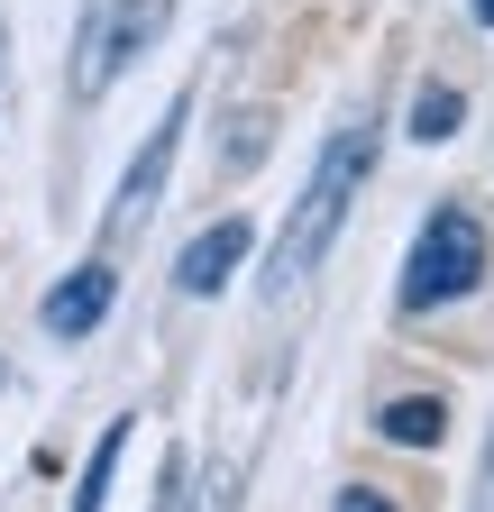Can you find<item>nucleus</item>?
<instances>
[{"label":"nucleus","instance_id":"obj_5","mask_svg":"<svg viewBox=\"0 0 494 512\" xmlns=\"http://www.w3.org/2000/svg\"><path fill=\"white\" fill-rule=\"evenodd\" d=\"M110 302H119V266H110V256H83V266H74L65 284H46V302H37V330H46L55 348H74V339H92L101 320H110Z\"/></svg>","mask_w":494,"mask_h":512},{"label":"nucleus","instance_id":"obj_14","mask_svg":"<svg viewBox=\"0 0 494 512\" xmlns=\"http://www.w3.org/2000/svg\"><path fill=\"white\" fill-rule=\"evenodd\" d=\"M0 384H10V366H0Z\"/></svg>","mask_w":494,"mask_h":512},{"label":"nucleus","instance_id":"obj_8","mask_svg":"<svg viewBox=\"0 0 494 512\" xmlns=\"http://www.w3.org/2000/svg\"><path fill=\"white\" fill-rule=\"evenodd\" d=\"M129 439H138V421H110V430L92 439V458H83V476H74V512H101V503H110L119 458H129Z\"/></svg>","mask_w":494,"mask_h":512},{"label":"nucleus","instance_id":"obj_3","mask_svg":"<svg viewBox=\"0 0 494 512\" xmlns=\"http://www.w3.org/2000/svg\"><path fill=\"white\" fill-rule=\"evenodd\" d=\"M174 28V0H101L83 19V55H74V101H101L129 64Z\"/></svg>","mask_w":494,"mask_h":512},{"label":"nucleus","instance_id":"obj_1","mask_svg":"<svg viewBox=\"0 0 494 512\" xmlns=\"http://www.w3.org/2000/svg\"><path fill=\"white\" fill-rule=\"evenodd\" d=\"M366 165H376V119H339L330 138H321V156H312V174H302V192H293V211H284V229H275V266H266V302H284V293H302L312 284V266L339 247V220H348V202H357V183H366Z\"/></svg>","mask_w":494,"mask_h":512},{"label":"nucleus","instance_id":"obj_6","mask_svg":"<svg viewBox=\"0 0 494 512\" xmlns=\"http://www.w3.org/2000/svg\"><path fill=\"white\" fill-rule=\"evenodd\" d=\"M247 247H257V229H247L238 211L229 220H211L202 238H183V256H174V293L183 302H202V293H220L238 266H247Z\"/></svg>","mask_w":494,"mask_h":512},{"label":"nucleus","instance_id":"obj_11","mask_svg":"<svg viewBox=\"0 0 494 512\" xmlns=\"http://www.w3.org/2000/svg\"><path fill=\"white\" fill-rule=\"evenodd\" d=\"M330 512H403V503H394V494H376V485H339V503H330Z\"/></svg>","mask_w":494,"mask_h":512},{"label":"nucleus","instance_id":"obj_9","mask_svg":"<svg viewBox=\"0 0 494 512\" xmlns=\"http://www.w3.org/2000/svg\"><path fill=\"white\" fill-rule=\"evenodd\" d=\"M403 128H412L421 147H449L458 128H467V92H458V83H421V92H412V119H403Z\"/></svg>","mask_w":494,"mask_h":512},{"label":"nucleus","instance_id":"obj_10","mask_svg":"<svg viewBox=\"0 0 494 512\" xmlns=\"http://www.w3.org/2000/svg\"><path fill=\"white\" fill-rule=\"evenodd\" d=\"M266 138H275V110H238V128H229V147H220V165H229V174H247V165L266 156Z\"/></svg>","mask_w":494,"mask_h":512},{"label":"nucleus","instance_id":"obj_12","mask_svg":"<svg viewBox=\"0 0 494 512\" xmlns=\"http://www.w3.org/2000/svg\"><path fill=\"white\" fill-rule=\"evenodd\" d=\"M229 503H238V485H229V476H211V494H202L193 512H229Z\"/></svg>","mask_w":494,"mask_h":512},{"label":"nucleus","instance_id":"obj_7","mask_svg":"<svg viewBox=\"0 0 494 512\" xmlns=\"http://www.w3.org/2000/svg\"><path fill=\"white\" fill-rule=\"evenodd\" d=\"M376 439H394V448H440L449 439V403L440 394H394L376 412Z\"/></svg>","mask_w":494,"mask_h":512},{"label":"nucleus","instance_id":"obj_2","mask_svg":"<svg viewBox=\"0 0 494 512\" xmlns=\"http://www.w3.org/2000/svg\"><path fill=\"white\" fill-rule=\"evenodd\" d=\"M485 266H494V238H485V220L467 211V202H440L421 220V238H412V256H403V284H394V302L421 320V311H449V302H467L476 284H485Z\"/></svg>","mask_w":494,"mask_h":512},{"label":"nucleus","instance_id":"obj_13","mask_svg":"<svg viewBox=\"0 0 494 512\" xmlns=\"http://www.w3.org/2000/svg\"><path fill=\"white\" fill-rule=\"evenodd\" d=\"M467 19H476V28H494V0H467Z\"/></svg>","mask_w":494,"mask_h":512},{"label":"nucleus","instance_id":"obj_4","mask_svg":"<svg viewBox=\"0 0 494 512\" xmlns=\"http://www.w3.org/2000/svg\"><path fill=\"white\" fill-rule=\"evenodd\" d=\"M183 119H193V92H174L165 119L147 128V147L129 156V174H119V202H110V229H138V220L165 202V174H174V147H183Z\"/></svg>","mask_w":494,"mask_h":512}]
</instances>
